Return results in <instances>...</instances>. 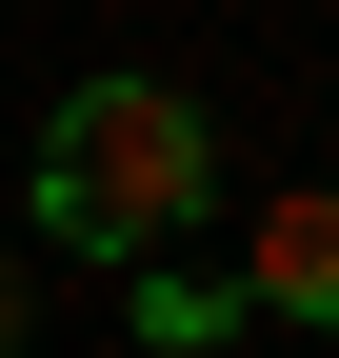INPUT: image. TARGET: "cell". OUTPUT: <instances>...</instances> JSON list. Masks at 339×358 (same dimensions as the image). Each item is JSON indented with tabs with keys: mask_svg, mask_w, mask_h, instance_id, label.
<instances>
[{
	"mask_svg": "<svg viewBox=\"0 0 339 358\" xmlns=\"http://www.w3.org/2000/svg\"><path fill=\"white\" fill-rule=\"evenodd\" d=\"M200 199H220V140L180 80H80L40 120V239L60 259H180Z\"/></svg>",
	"mask_w": 339,
	"mask_h": 358,
	"instance_id": "obj_1",
	"label": "cell"
},
{
	"mask_svg": "<svg viewBox=\"0 0 339 358\" xmlns=\"http://www.w3.org/2000/svg\"><path fill=\"white\" fill-rule=\"evenodd\" d=\"M240 319H300V338H339V179H279L260 199V259H240Z\"/></svg>",
	"mask_w": 339,
	"mask_h": 358,
	"instance_id": "obj_2",
	"label": "cell"
},
{
	"mask_svg": "<svg viewBox=\"0 0 339 358\" xmlns=\"http://www.w3.org/2000/svg\"><path fill=\"white\" fill-rule=\"evenodd\" d=\"M0 358H20V259H0Z\"/></svg>",
	"mask_w": 339,
	"mask_h": 358,
	"instance_id": "obj_3",
	"label": "cell"
}]
</instances>
